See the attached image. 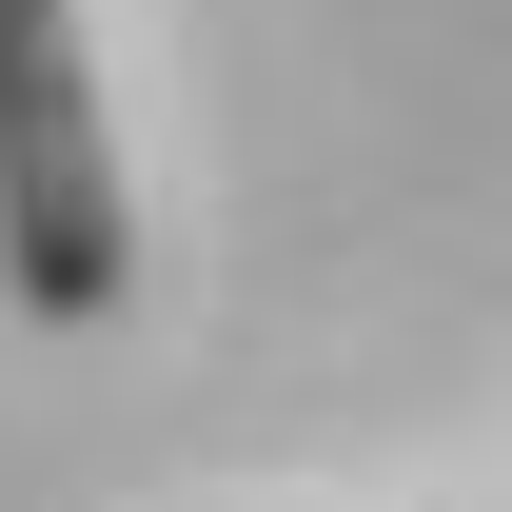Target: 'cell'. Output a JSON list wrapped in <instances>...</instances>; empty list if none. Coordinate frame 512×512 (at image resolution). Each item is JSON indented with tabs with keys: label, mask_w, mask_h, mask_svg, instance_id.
<instances>
[{
	"label": "cell",
	"mask_w": 512,
	"mask_h": 512,
	"mask_svg": "<svg viewBox=\"0 0 512 512\" xmlns=\"http://www.w3.org/2000/svg\"><path fill=\"white\" fill-rule=\"evenodd\" d=\"M138 217H119V138L79 79V0H0V296L20 316H119Z\"/></svg>",
	"instance_id": "6da1fadb"
}]
</instances>
